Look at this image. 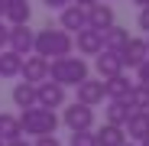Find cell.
<instances>
[{
	"label": "cell",
	"instance_id": "6da1fadb",
	"mask_svg": "<svg viewBox=\"0 0 149 146\" xmlns=\"http://www.w3.org/2000/svg\"><path fill=\"white\" fill-rule=\"evenodd\" d=\"M74 49V39H71V33L68 29H52V26H45V29H39L36 36H33V52L36 55H42V59H58V55H68Z\"/></svg>",
	"mask_w": 149,
	"mask_h": 146
},
{
	"label": "cell",
	"instance_id": "7a4b0ae2",
	"mask_svg": "<svg viewBox=\"0 0 149 146\" xmlns=\"http://www.w3.org/2000/svg\"><path fill=\"white\" fill-rule=\"evenodd\" d=\"M19 127L26 136H45V133H55L58 130V114L52 107H42V104H33V107H23L19 114Z\"/></svg>",
	"mask_w": 149,
	"mask_h": 146
},
{
	"label": "cell",
	"instance_id": "3957f363",
	"mask_svg": "<svg viewBox=\"0 0 149 146\" xmlns=\"http://www.w3.org/2000/svg\"><path fill=\"white\" fill-rule=\"evenodd\" d=\"M49 78L65 85V88H74L81 78H88V62L81 55H58V59H49Z\"/></svg>",
	"mask_w": 149,
	"mask_h": 146
},
{
	"label": "cell",
	"instance_id": "277c9868",
	"mask_svg": "<svg viewBox=\"0 0 149 146\" xmlns=\"http://www.w3.org/2000/svg\"><path fill=\"white\" fill-rule=\"evenodd\" d=\"M62 124H65L68 130H94V107H88V104H81V101L68 104L65 114H62Z\"/></svg>",
	"mask_w": 149,
	"mask_h": 146
},
{
	"label": "cell",
	"instance_id": "5b68a950",
	"mask_svg": "<svg viewBox=\"0 0 149 146\" xmlns=\"http://www.w3.org/2000/svg\"><path fill=\"white\" fill-rule=\"evenodd\" d=\"M65 85H58V81H52V78H45V81H39L36 85V104H42V107H65Z\"/></svg>",
	"mask_w": 149,
	"mask_h": 146
},
{
	"label": "cell",
	"instance_id": "8992f818",
	"mask_svg": "<svg viewBox=\"0 0 149 146\" xmlns=\"http://www.w3.org/2000/svg\"><path fill=\"white\" fill-rule=\"evenodd\" d=\"M71 39H74V45H78V55H97L104 49V36L94 26H81L78 33H71Z\"/></svg>",
	"mask_w": 149,
	"mask_h": 146
},
{
	"label": "cell",
	"instance_id": "52a82bcc",
	"mask_svg": "<svg viewBox=\"0 0 149 146\" xmlns=\"http://www.w3.org/2000/svg\"><path fill=\"white\" fill-rule=\"evenodd\" d=\"M19 78H23V81H33V85L45 81V78H49V59H42V55H36V52L23 55V65H19Z\"/></svg>",
	"mask_w": 149,
	"mask_h": 146
},
{
	"label": "cell",
	"instance_id": "ba28073f",
	"mask_svg": "<svg viewBox=\"0 0 149 146\" xmlns=\"http://www.w3.org/2000/svg\"><path fill=\"white\" fill-rule=\"evenodd\" d=\"M74 101H81V104H88V107H94V104H101L104 101V78H81L78 85H74Z\"/></svg>",
	"mask_w": 149,
	"mask_h": 146
},
{
	"label": "cell",
	"instance_id": "9c48e42d",
	"mask_svg": "<svg viewBox=\"0 0 149 146\" xmlns=\"http://www.w3.org/2000/svg\"><path fill=\"white\" fill-rule=\"evenodd\" d=\"M58 13H62V16H58L62 29H68V33H78L81 26H88V7H81V3H68V7H62Z\"/></svg>",
	"mask_w": 149,
	"mask_h": 146
},
{
	"label": "cell",
	"instance_id": "30bf717a",
	"mask_svg": "<svg viewBox=\"0 0 149 146\" xmlns=\"http://www.w3.org/2000/svg\"><path fill=\"white\" fill-rule=\"evenodd\" d=\"M143 59H149V49H146V39H127V42H123L120 45V62H123V68H136Z\"/></svg>",
	"mask_w": 149,
	"mask_h": 146
},
{
	"label": "cell",
	"instance_id": "8fae6325",
	"mask_svg": "<svg viewBox=\"0 0 149 146\" xmlns=\"http://www.w3.org/2000/svg\"><path fill=\"white\" fill-rule=\"evenodd\" d=\"M33 29L26 26V23H19V26H10V39H7V49H13V52L19 55H29L33 52Z\"/></svg>",
	"mask_w": 149,
	"mask_h": 146
},
{
	"label": "cell",
	"instance_id": "7c38bea8",
	"mask_svg": "<svg viewBox=\"0 0 149 146\" xmlns=\"http://www.w3.org/2000/svg\"><path fill=\"white\" fill-rule=\"evenodd\" d=\"M94 68L101 78H110V75H120L123 71V62H120V52H113V49H101V52L94 55Z\"/></svg>",
	"mask_w": 149,
	"mask_h": 146
},
{
	"label": "cell",
	"instance_id": "4fadbf2b",
	"mask_svg": "<svg viewBox=\"0 0 149 146\" xmlns=\"http://www.w3.org/2000/svg\"><path fill=\"white\" fill-rule=\"evenodd\" d=\"M29 16H33L29 0H3V23L19 26V23H29Z\"/></svg>",
	"mask_w": 149,
	"mask_h": 146
},
{
	"label": "cell",
	"instance_id": "5bb4252c",
	"mask_svg": "<svg viewBox=\"0 0 149 146\" xmlns=\"http://www.w3.org/2000/svg\"><path fill=\"white\" fill-rule=\"evenodd\" d=\"M123 133H127L130 140H146L149 136V110H133L127 117V124H123Z\"/></svg>",
	"mask_w": 149,
	"mask_h": 146
},
{
	"label": "cell",
	"instance_id": "9a60e30c",
	"mask_svg": "<svg viewBox=\"0 0 149 146\" xmlns=\"http://www.w3.org/2000/svg\"><path fill=\"white\" fill-rule=\"evenodd\" d=\"M110 23H113V7L104 3V0H94V3L88 7V26H94V29H107Z\"/></svg>",
	"mask_w": 149,
	"mask_h": 146
},
{
	"label": "cell",
	"instance_id": "2e32d148",
	"mask_svg": "<svg viewBox=\"0 0 149 146\" xmlns=\"http://www.w3.org/2000/svg\"><path fill=\"white\" fill-rule=\"evenodd\" d=\"M94 140H97V146H123L127 143V133H123L120 124H104L94 133Z\"/></svg>",
	"mask_w": 149,
	"mask_h": 146
},
{
	"label": "cell",
	"instance_id": "e0dca14e",
	"mask_svg": "<svg viewBox=\"0 0 149 146\" xmlns=\"http://www.w3.org/2000/svg\"><path fill=\"white\" fill-rule=\"evenodd\" d=\"M130 88H133V81L123 75V71H120V75L104 78V97H107V101H110V97H127V94H130Z\"/></svg>",
	"mask_w": 149,
	"mask_h": 146
},
{
	"label": "cell",
	"instance_id": "ac0fdd59",
	"mask_svg": "<svg viewBox=\"0 0 149 146\" xmlns=\"http://www.w3.org/2000/svg\"><path fill=\"white\" fill-rule=\"evenodd\" d=\"M133 114V107H130V101L127 97H110V104H107V124H127V117Z\"/></svg>",
	"mask_w": 149,
	"mask_h": 146
},
{
	"label": "cell",
	"instance_id": "d6986e66",
	"mask_svg": "<svg viewBox=\"0 0 149 146\" xmlns=\"http://www.w3.org/2000/svg\"><path fill=\"white\" fill-rule=\"evenodd\" d=\"M19 65H23V55L19 52L0 49V78H16L19 75Z\"/></svg>",
	"mask_w": 149,
	"mask_h": 146
},
{
	"label": "cell",
	"instance_id": "ffe728a7",
	"mask_svg": "<svg viewBox=\"0 0 149 146\" xmlns=\"http://www.w3.org/2000/svg\"><path fill=\"white\" fill-rule=\"evenodd\" d=\"M101 36H104V49H113V52H120V45L130 39V33L123 26H117V23H110L107 29H101Z\"/></svg>",
	"mask_w": 149,
	"mask_h": 146
},
{
	"label": "cell",
	"instance_id": "44dd1931",
	"mask_svg": "<svg viewBox=\"0 0 149 146\" xmlns=\"http://www.w3.org/2000/svg\"><path fill=\"white\" fill-rule=\"evenodd\" d=\"M13 104L23 110V107H33L36 104V85L33 81H19L16 88H13Z\"/></svg>",
	"mask_w": 149,
	"mask_h": 146
},
{
	"label": "cell",
	"instance_id": "7402d4cb",
	"mask_svg": "<svg viewBox=\"0 0 149 146\" xmlns=\"http://www.w3.org/2000/svg\"><path fill=\"white\" fill-rule=\"evenodd\" d=\"M16 136H23V127H19V117H13V114H0V140H16Z\"/></svg>",
	"mask_w": 149,
	"mask_h": 146
},
{
	"label": "cell",
	"instance_id": "603a6c76",
	"mask_svg": "<svg viewBox=\"0 0 149 146\" xmlns=\"http://www.w3.org/2000/svg\"><path fill=\"white\" fill-rule=\"evenodd\" d=\"M127 101H130L133 110H146V107H149V88L136 81V85L130 88V94H127Z\"/></svg>",
	"mask_w": 149,
	"mask_h": 146
},
{
	"label": "cell",
	"instance_id": "cb8c5ba5",
	"mask_svg": "<svg viewBox=\"0 0 149 146\" xmlns=\"http://www.w3.org/2000/svg\"><path fill=\"white\" fill-rule=\"evenodd\" d=\"M68 146H97V140H94V130H71V140H68Z\"/></svg>",
	"mask_w": 149,
	"mask_h": 146
},
{
	"label": "cell",
	"instance_id": "d4e9b609",
	"mask_svg": "<svg viewBox=\"0 0 149 146\" xmlns=\"http://www.w3.org/2000/svg\"><path fill=\"white\" fill-rule=\"evenodd\" d=\"M33 146H62V140H58L55 133H45V136H36Z\"/></svg>",
	"mask_w": 149,
	"mask_h": 146
},
{
	"label": "cell",
	"instance_id": "484cf974",
	"mask_svg": "<svg viewBox=\"0 0 149 146\" xmlns=\"http://www.w3.org/2000/svg\"><path fill=\"white\" fill-rule=\"evenodd\" d=\"M136 75H139V85L149 88V59H143V62L136 65Z\"/></svg>",
	"mask_w": 149,
	"mask_h": 146
},
{
	"label": "cell",
	"instance_id": "4316f807",
	"mask_svg": "<svg viewBox=\"0 0 149 146\" xmlns=\"http://www.w3.org/2000/svg\"><path fill=\"white\" fill-rule=\"evenodd\" d=\"M139 29H146V33H149V3H146V7H139Z\"/></svg>",
	"mask_w": 149,
	"mask_h": 146
},
{
	"label": "cell",
	"instance_id": "83f0119b",
	"mask_svg": "<svg viewBox=\"0 0 149 146\" xmlns=\"http://www.w3.org/2000/svg\"><path fill=\"white\" fill-rule=\"evenodd\" d=\"M7 39H10V23L0 20V49H7Z\"/></svg>",
	"mask_w": 149,
	"mask_h": 146
},
{
	"label": "cell",
	"instance_id": "f1b7e54d",
	"mask_svg": "<svg viewBox=\"0 0 149 146\" xmlns=\"http://www.w3.org/2000/svg\"><path fill=\"white\" fill-rule=\"evenodd\" d=\"M42 3L49 7V10H62V7H68L71 0H42Z\"/></svg>",
	"mask_w": 149,
	"mask_h": 146
},
{
	"label": "cell",
	"instance_id": "f546056e",
	"mask_svg": "<svg viewBox=\"0 0 149 146\" xmlns=\"http://www.w3.org/2000/svg\"><path fill=\"white\" fill-rule=\"evenodd\" d=\"M3 146H33V143H26V136H16V140H7Z\"/></svg>",
	"mask_w": 149,
	"mask_h": 146
},
{
	"label": "cell",
	"instance_id": "4dcf8cb0",
	"mask_svg": "<svg viewBox=\"0 0 149 146\" xmlns=\"http://www.w3.org/2000/svg\"><path fill=\"white\" fill-rule=\"evenodd\" d=\"M71 3H81V7H91L94 0H71Z\"/></svg>",
	"mask_w": 149,
	"mask_h": 146
},
{
	"label": "cell",
	"instance_id": "1f68e13d",
	"mask_svg": "<svg viewBox=\"0 0 149 146\" xmlns=\"http://www.w3.org/2000/svg\"><path fill=\"white\" fill-rule=\"evenodd\" d=\"M130 3H136V7H146V3H149V0H130Z\"/></svg>",
	"mask_w": 149,
	"mask_h": 146
},
{
	"label": "cell",
	"instance_id": "d6a6232c",
	"mask_svg": "<svg viewBox=\"0 0 149 146\" xmlns=\"http://www.w3.org/2000/svg\"><path fill=\"white\" fill-rule=\"evenodd\" d=\"M139 146H149V136H146V140H139Z\"/></svg>",
	"mask_w": 149,
	"mask_h": 146
},
{
	"label": "cell",
	"instance_id": "836d02e7",
	"mask_svg": "<svg viewBox=\"0 0 149 146\" xmlns=\"http://www.w3.org/2000/svg\"><path fill=\"white\" fill-rule=\"evenodd\" d=\"M0 20H3V0H0Z\"/></svg>",
	"mask_w": 149,
	"mask_h": 146
},
{
	"label": "cell",
	"instance_id": "e575fe53",
	"mask_svg": "<svg viewBox=\"0 0 149 146\" xmlns=\"http://www.w3.org/2000/svg\"><path fill=\"white\" fill-rule=\"evenodd\" d=\"M146 49H149V39H146Z\"/></svg>",
	"mask_w": 149,
	"mask_h": 146
},
{
	"label": "cell",
	"instance_id": "d590c367",
	"mask_svg": "<svg viewBox=\"0 0 149 146\" xmlns=\"http://www.w3.org/2000/svg\"><path fill=\"white\" fill-rule=\"evenodd\" d=\"M0 146H3V140H0Z\"/></svg>",
	"mask_w": 149,
	"mask_h": 146
},
{
	"label": "cell",
	"instance_id": "8d00e7d4",
	"mask_svg": "<svg viewBox=\"0 0 149 146\" xmlns=\"http://www.w3.org/2000/svg\"><path fill=\"white\" fill-rule=\"evenodd\" d=\"M123 146H130V143H123Z\"/></svg>",
	"mask_w": 149,
	"mask_h": 146
},
{
	"label": "cell",
	"instance_id": "74e56055",
	"mask_svg": "<svg viewBox=\"0 0 149 146\" xmlns=\"http://www.w3.org/2000/svg\"><path fill=\"white\" fill-rule=\"evenodd\" d=\"M146 110H149V107H146Z\"/></svg>",
	"mask_w": 149,
	"mask_h": 146
}]
</instances>
